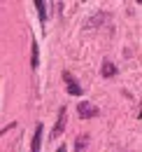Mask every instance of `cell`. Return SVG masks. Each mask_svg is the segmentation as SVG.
Wrapping results in <instances>:
<instances>
[{
    "label": "cell",
    "mask_w": 142,
    "mask_h": 152,
    "mask_svg": "<svg viewBox=\"0 0 142 152\" xmlns=\"http://www.w3.org/2000/svg\"><path fill=\"white\" fill-rule=\"evenodd\" d=\"M35 7H37L40 21H47V2H44V0H35Z\"/></svg>",
    "instance_id": "cell-8"
},
{
    "label": "cell",
    "mask_w": 142,
    "mask_h": 152,
    "mask_svg": "<svg viewBox=\"0 0 142 152\" xmlns=\"http://www.w3.org/2000/svg\"><path fill=\"white\" fill-rule=\"evenodd\" d=\"M86 148H89V136L84 133L75 140V152H86Z\"/></svg>",
    "instance_id": "cell-6"
},
{
    "label": "cell",
    "mask_w": 142,
    "mask_h": 152,
    "mask_svg": "<svg viewBox=\"0 0 142 152\" xmlns=\"http://www.w3.org/2000/svg\"><path fill=\"white\" fill-rule=\"evenodd\" d=\"M105 19H107L105 14H98V17H93V19L86 21V26H89V28H93V23H100V21H105Z\"/></svg>",
    "instance_id": "cell-9"
},
{
    "label": "cell",
    "mask_w": 142,
    "mask_h": 152,
    "mask_svg": "<svg viewBox=\"0 0 142 152\" xmlns=\"http://www.w3.org/2000/svg\"><path fill=\"white\" fill-rule=\"evenodd\" d=\"M40 145H42V124H37V126H35L33 143H30V152H40Z\"/></svg>",
    "instance_id": "cell-4"
},
{
    "label": "cell",
    "mask_w": 142,
    "mask_h": 152,
    "mask_svg": "<svg viewBox=\"0 0 142 152\" xmlns=\"http://www.w3.org/2000/svg\"><path fill=\"white\" fill-rule=\"evenodd\" d=\"M100 73H103V77H114V75H117V66H114L109 58H105V61H103V70H100Z\"/></svg>",
    "instance_id": "cell-5"
},
{
    "label": "cell",
    "mask_w": 142,
    "mask_h": 152,
    "mask_svg": "<svg viewBox=\"0 0 142 152\" xmlns=\"http://www.w3.org/2000/svg\"><path fill=\"white\" fill-rule=\"evenodd\" d=\"M30 66H33V68L40 66V47H37L35 40H33V49H30Z\"/></svg>",
    "instance_id": "cell-7"
},
{
    "label": "cell",
    "mask_w": 142,
    "mask_h": 152,
    "mask_svg": "<svg viewBox=\"0 0 142 152\" xmlns=\"http://www.w3.org/2000/svg\"><path fill=\"white\" fill-rule=\"evenodd\" d=\"M63 80H65V89H68L70 96H82L84 94V87L77 82V77L72 75L70 70H63Z\"/></svg>",
    "instance_id": "cell-1"
},
{
    "label": "cell",
    "mask_w": 142,
    "mask_h": 152,
    "mask_svg": "<svg viewBox=\"0 0 142 152\" xmlns=\"http://www.w3.org/2000/svg\"><path fill=\"white\" fill-rule=\"evenodd\" d=\"M56 152H68V148H65V145H61V148H58Z\"/></svg>",
    "instance_id": "cell-10"
},
{
    "label": "cell",
    "mask_w": 142,
    "mask_h": 152,
    "mask_svg": "<svg viewBox=\"0 0 142 152\" xmlns=\"http://www.w3.org/2000/svg\"><path fill=\"white\" fill-rule=\"evenodd\" d=\"M77 113H79V119H91V117H98V105H93L91 101H79L77 103Z\"/></svg>",
    "instance_id": "cell-2"
},
{
    "label": "cell",
    "mask_w": 142,
    "mask_h": 152,
    "mask_svg": "<svg viewBox=\"0 0 142 152\" xmlns=\"http://www.w3.org/2000/svg\"><path fill=\"white\" fill-rule=\"evenodd\" d=\"M65 122H68V110H65V108H61L58 119H56V124H54V129H51V138H58L61 133L65 131Z\"/></svg>",
    "instance_id": "cell-3"
}]
</instances>
